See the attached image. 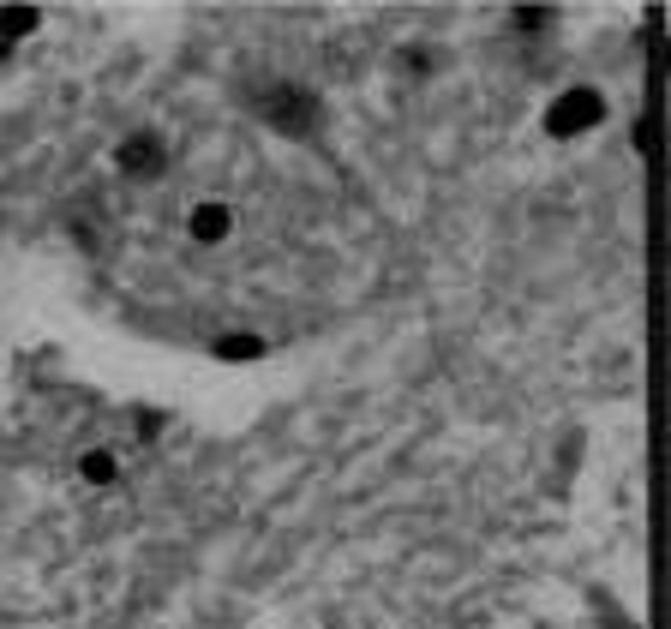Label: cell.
Returning <instances> with one entry per match:
<instances>
[{
	"label": "cell",
	"mask_w": 671,
	"mask_h": 629,
	"mask_svg": "<svg viewBox=\"0 0 671 629\" xmlns=\"http://www.w3.org/2000/svg\"><path fill=\"white\" fill-rule=\"evenodd\" d=\"M600 120H606V96L588 90V84L564 90V96L546 108V132H552V138H576V132H588V126H600Z\"/></svg>",
	"instance_id": "cell-1"
},
{
	"label": "cell",
	"mask_w": 671,
	"mask_h": 629,
	"mask_svg": "<svg viewBox=\"0 0 671 629\" xmlns=\"http://www.w3.org/2000/svg\"><path fill=\"white\" fill-rule=\"evenodd\" d=\"M264 114L276 120V126H288V132H318V102L312 96H300V90H276V96H264Z\"/></svg>",
	"instance_id": "cell-2"
},
{
	"label": "cell",
	"mask_w": 671,
	"mask_h": 629,
	"mask_svg": "<svg viewBox=\"0 0 671 629\" xmlns=\"http://www.w3.org/2000/svg\"><path fill=\"white\" fill-rule=\"evenodd\" d=\"M186 228H192V240H204V246H216V240H222V234L234 228V216H228V204H198Z\"/></svg>",
	"instance_id": "cell-3"
},
{
	"label": "cell",
	"mask_w": 671,
	"mask_h": 629,
	"mask_svg": "<svg viewBox=\"0 0 671 629\" xmlns=\"http://www.w3.org/2000/svg\"><path fill=\"white\" fill-rule=\"evenodd\" d=\"M120 168L126 174H156L162 168V144L156 138H126L120 144Z\"/></svg>",
	"instance_id": "cell-4"
},
{
	"label": "cell",
	"mask_w": 671,
	"mask_h": 629,
	"mask_svg": "<svg viewBox=\"0 0 671 629\" xmlns=\"http://www.w3.org/2000/svg\"><path fill=\"white\" fill-rule=\"evenodd\" d=\"M36 18H42L36 6H6V12H0V36H6V42L24 36V30H36Z\"/></svg>",
	"instance_id": "cell-5"
},
{
	"label": "cell",
	"mask_w": 671,
	"mask_h": 629,
	"mask_svg": "<svg viewBox=\"0 0 671 629\" xmlns=\"http://www.w3.org/2000/svg\"><path fill=\"white\" fill-rule=\"evenodd\" d=\"M216 354H222V360H258V354H264V342H258V336H222V342H216Z\"/></svg>",
	"instance_id": "cell-6"
},
{
	"label": "cell",
	"mask_w": 671,
	"mask_h": 629,
	"mask_svg": "<svg viewBox=\"0 0 671 629\" xmlns=\"http://www.w3.org/2000/svg\"><path fill=\"white\" fill-rule=\"evenodd\" d=\"M78 474H84L90 486H108V480H114V456H108V450H90V456L78 462Z\"/></svg>",
	"instance_id": "cell-7"
}]
</instances>
